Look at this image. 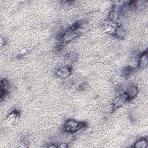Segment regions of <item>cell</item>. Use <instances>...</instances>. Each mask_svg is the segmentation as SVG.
<instances>
[{
	"instance_id": "cell-1",
	"label": "cell",
	"mask_w": 148,
	"mask_h": 148,
	"mask_svg": "<svg viewBox=\"0 0 148 148\" xmlns=\"http://www.w3.org/2000/svg\"><path fill=\"white\" fill-rule=\"evenodd\" d=\"M84 127V123L74 120H68L65 123L64 128L66 132H75Z\"/></svg>"
},
{
	"instance_id": "cell-2",
	"label": "cell",
	"mask_w": 148,
	"mask_h": 148,
	"mask_svg": "<svg viewBox=\"0 0 148 148\" xmlns=\"http://www.w3.org/2000/svg\"><path fill=\"white\" fill-rule=\"evenodd\" d=\"M128 98L125 93L122 94L116 97L112 102V106L114 109H117L124 105L128 100Z\"/></svg>"
},
{
	"instance_id": "cell-3",
	"label": "cell",
	"mask_w": 148,
	"mask_h": 148,
	"mask_svg": "<svg viewBox=\"0 0 148 148\" xmlns=\"http://www.w3.org/2000/svg\"><path fill=\"white\" fill-rule=\"evenodd\" d=\"M78 35L79 33L77 31L76 28L72 27L64 33V35L62 36V40L65 42H68L73 40Z\"/></svg>"
},
{
	"instance_id": "cell-4",
	"label": "cell",
	"mask_w": 148,
	"mask_h": 148,
	"mask_svg": "<svg viewBox=\"0 0 148 148\" xmlns=\"http://www.w3.org/2000/svg\"><path fill=\"white\" fill-rule=\"evenodd\" d=\"M71 73V70L68 67H63L58 69L56 72V75L58 77L62 79L68 77Z\"/></svg>"
},
{
	"instance_id": "cell-5",
	"label": "cell",
	"mask_w": 148,
	"mask_h": 148,
	"mask_svg": "<svg viewBox=\"0 0 148 148\" xmlns=\"http://www.w3.org/2000/svg\"><path fill=\"white\" fill-rule=\"evenodd\" d=\"M138 93V89L135 86H130L127 88L125 94H127L128 99H132L135 98Z\"/></svg>"
},
{
	"instance_id": "cell-6",
	"label": "cell",
	"mask_w": 148,
	"mask_h": 148,
	"mask_svg": "<svg viewBox=\"0 0 148 148\" xmlns=\"http://www.w3.org/2000/svg\"><path fill=\"white\" fill-rule=\"evenodd\" d=\"M115 36L118 39H123L125 35V29L121 26H118L115 28L114 32Z\"/></svg>"
},
{
	"instance_id": "cell-7",
	"label": "cell",
	"mask_w": 148,
	"mask_h": 148,
	"mask_svg": "<svg viewBox=\"0 0 148 148\" xmlns=\"http://www.w3.org/2000/svg\"><path fill=\"white\" fill-rule=\"evenodd\" d=\"M148 64V57L146 53H143L139 57L138 65L141 67L146 66Z\"/></svg>"
},
{
	"instance_id": "cell-8",
	"label": "cell",
	"mask_w": 148,
	"mask_h": 148,
	"mask_svg": "<svg viewBox=\"0 0 148 148\" xmlns=\"http://www.w3.org/2000/svg\"><path fill=\"white\" fill-rule=\"evenodd\" d=\"M147 146V141L145 139H141L138 140L134 147L136 148H145Z\"/></svg>"
},
{
	"instance_id": "cell-9",
	"label": "cell",
	"mask_w": 148,
	"mask_h": 148,
	"mask_svg": "<svg viewBox=\"0 0 148 148\" xmlns=\"http://www.w3.org/2000/svg\"><path fill=\"white\" fill-rule=\"evenodd\" d=\"M109 18L112 21H116L119 19V13L117 10H113L109 14Z\"/></svg>"
}]
</instances>
